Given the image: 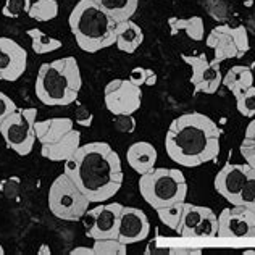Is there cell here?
I'll list each match as a JSON object with an SVG mask.
<instances>
[{
    "label": "cell",
    "mask_w": 255,
    "mask_h": 255,
    "mask_svg": "<svg viewBox=\"0 0 255 255\" xmlns=\"http://www.w3.org/2000/svg\"><path fill=\"white\" fill-rule=\"evenodd\" d=\"M174 233L183 238H217L218 215L209 207L184 202L183 217Z\"/></svg>",
    "instance_id": "cell-9"
},
{
    "label": "cell",
    "mask_w": 255,
    "mask_h": 255,
    "mask_svg": "<svg viewBox=\"0 0 255 255\" xmlns=\"http://www.w3.org/2000/svg\"><path fill=\"white\" fill-rule=\"evenodd\" d=\"M183 210H184V202H179V204H174V205H170V207H163V209H158L155 210L160 221L168 226L170 230H176L179 221H181V217H183Z\"/></svg>",
    "instance_id": "cell-28"
},
{
    "label": "cell",
    "mask_w": 255,
    "mask_h": 255,
    "mask_svg": "<svg viewBox=\"0 0 255 255\" xmlns=\"http://www.w3.org/2000/svg\"><path fill=\"white\" fill-rule=\"evenodd\" d=\"M94 2L109 13L115 23L131 19L139 6V0H94Z\"/></svg>",
    "instance_id": "cell-23"
},
{
    "label": "cell",
    "mask_w": 255,
    "mask_h": 255,
    "mask_svg": "<svg viewBox=\"0 0 255 255\" xmlns=\"http://www.w3.org/2000/svg\"><path fill=\"white\" fill-rule=\"evenodd\" d=\"M37 120V109H18L0 125V136L10 150L19 157L29 155L36 144L34 123Z\"/></svg>",
    "instance_id": "cell-7"
},
{
    "label": "cell",
    "mask_w": 255,
    "mask_h": 255,
    "mask_svg": "<svg viewBox=\"0 0 255 255\" xmlns=\"http://www.w3.org/2000/svg\"><path fill=\"white\" fill-rule=\"evenodd\" d=\"M149 234H150V221L145 212L136 209V207H123L122 215H120L117 238L123 244L131 246L147 239Z\"/></svg>",
    "instance_id": "cell-15"
},
{
    "label": "cell",
    "mask_w": 255,
    "mask_h": 255,
    "mask_svg": "<svg viewBox=\"0 0 255 255\" xmlns=\"http://www.w3.org/2000/svg\"><path fill=\"white\" fill-rule=\"evenodd\" d=\"M0 192L3 194L6 199H16L19 194V178L18 176H11L6 178L0 183Z\"/></svg>",
    "instance_id": "cell-34"
},
{
    "label": "cell",
    "mask_w": 255,
    "mask_h": 255,
    "mask_svg": "<svg viewBox=\"0 0 255 255\" xmlns=\"http://www.w3.org/2000/svg\"><path fill=\"white\" fill-rule=\"evenodd\" d=\"M165 150L170 160L184 168L205 165L220 155L221 129L205 113H183L166 131Z\"/></svg>",
    "instance_id": "cell-2"
},
{
    "label": "cell",
    "mask_w": 255,
    "mask_h": 255,
    "mask_svg": "<svg viewBox=\"0 0 255 255\" xmlns=\"http://www.w3.org/2000/svg\"><path fill=\"white\" fill-rule=\"evenodd\" d=\"M70 254L71 255H96L94 247H86V246H79V247H76V249H73Z\"/></svg>",
    "instance_id": "cell-37"
},
{
    "label": "cell",
    "mask_w": 255,
    "mask_h": 255,
    "mask_svg": "<svg viewBox=\"0 0 255 255\" xmlns=\"http://www.w3.org/2000/svg\"><path fill=\"white\" fill-rule=\"evenodd\" d=\"M139 192L153 210L186 202L187 179L178 168H152L139 178Z\"/></svg>",
    "instance_id": "cell-5"
},
{
    "label": "cell",
    "mask_w": 255,
    "mask_h": 255,
    "mask_svg": "<svg viewBox=\"0 0 255 255\" xmlns=\"http://www.w3.org/2000/svg\"><path fill=\"white\" fill-rule=\"evenodd\" d=\"M251 170L247 163H226L213 179L215 191L231 205H241V192Z\"/></svg>",
    "instance_id": "cell-13"
},
{
    "label": "cell",
    "mask_w": 255,
    "mask_h": 255,
    "mask_svg": "<svg viewBox=\"0 0 255 255\" xmlns=\"http://www.w3.org/2000/svg\"><path fill=\"white\" fill-rule=\"evenodd\" d=\"M183 62H186L191 66V84L194 87L196 94H212L218 92L221 83H223V75H221L220 63H215L213 60L207 58L205 53H199V55H187L183 53L181 55Z\"/></svg>",
    "instance_id": "cell-11"
},
{
    "label": "cell",
    "mask_w": 255,
    "mask_h": 255,
    "mask_svg": "<svg viewBox=\"0 0 255 255\" xmlns=\"http://www.w3.org/2000/svg\"><path fill=\"white\" fill-rule=\"evenodd\" d=\"M129 81L139 87L142 86H155L157 84V73L150 68H144V66H137V68L131 70Z\"/></svg>",
    "instance_id": "cell-30"
},
{
    "label": "cell",
    "mask_w": 255,
    "mask_h": 255,
    "mask_svg": "<svg viewBox=\"0 0 255 255\" xmlns=\"http://www.w3.org/2000/svg\"><path fill=\"white\" fill-rule=\"evenodd\" d=\"M117 49L125 53H134L140 45L144 44V31L142 28L131 19L117 23Z\"/></svg>",
    "instance_id": "cell-20"
},
{
    "label": "cell",
    "mask_w": 255,
    "mask_h": 255,
    "mask_svg": "<svg viewBox=\"0 0 255 255\" xmlns=\"http://www.w3.org/2000/svg\"><path fill=\"white\" fill-rule=\"evenodd\" d=\"M16 109H18V105L15 104V100L6 96L5 92H0V125H2Z\"/></svg>",
    "instance_id": "cell-35"
},
{
    "label": "cell",
    "mask_w": 255,
    "mask_h": 255,
    "mask_svg": "<svg viewBox=\"0 0 255 255\" xmlns=\"http://www.w3.org/2000/svg\"><path fill=\"white\" fill-rule=\"evenodd\" d=\"M28 16L39 23L55 19L58 16V2L57 0H36L29 6Z\"/></svg>",
    "instance_id": "cell-25"
},
{
    "label": "cell",
    "mask_w": 255,
    "mask_h": 255,
    "mask_svg": "<svg viewBox=\"0 0 255 255\" xmlns=\"http://www.w3.org/2000/svg\"><path fill=\"white\" fill-rule=\"evenodd\" d=\"M205 44L213 50V62L223 63L231 58L244 57L251 49L249 32L244 26L220 24L213 28L205 37Z\"/></svg>",
    "instance_id": "cell-8"
},
{
    "label": "cell",
    "mask_w": 255,
    "mask_h": 255,
    "mask_svg": "<svg viewBox=\"0 0 255 255\" xmlns=\"http://www.w3.org/2000/svg\"><path fill=\"white\" fill-rule=\"evenodd\" d=\"M254 200H255V170L252 168L249 173V178H247L243 187V192H241V205L249 207Z\"/></svg>",
    "instance_id": "cell-33"
},
{
    "label": "cell",
    "mask_w": 255,
    "mask_h": 255,
    "mask_svg": "<svg viewBox=\"0 0 255 255\" xmlns=\"http://www.w3.org/2000/svg\"><path fill=\"white\" fill-rule=\"evenodd\" d=\"M168 26L171 31V36H176L178 32H186L187 37L192 39V41H204L205 37V26H204V19L200 16H191V18H178V16H171L168 19Z\"/></svg>",
    "instance_id": "cell-22"
},
{
    "label": "cell",
    "mask_w": 255,
    "mask_h": 255,
    "mask_svg": "<svg viewBox=\"0 0 255 255\" xmlns=\"http://www.w3.org/2000/svg\"><path fill=\"white\" fill-rule=\"evenodd\" d=\"M47 204L53 217L63 221H81L83 215L91 207V200L75 184L66 173L53 179L47 194Z\"/></svg>",
    "instance_id": "cell-6"
},
{
    "label": "cell",
    "mask_w": 255,
    "mask_h": 255,
    "mask_svg": "<svg viewBox=\"0 0 255 255\" xmlns=\"http://www.w3.org/2000/svg\"><path fill=\"white\" fill-rule=\"evenodd\" d=\"M158 158V152L153 147V144L147 142V140H137V142L131 144L126 150V160L128 165L136 171L137 174H144L155 168Z\"/></svg>",
    "instance_id": "cell-17"
},
{
    "label": "cell",
    "mask_w": 255,
    "mask_h": 255,
    "mask_svg": "<svg viewBox=\"0 0 255 255\" xmlns=\"http://www.w3.org/2000/svg\"><path fill=\"white\" fill-rule=\"evenodd\" d=\"M28 68V52L11 37L0 36V81L15 83Z\"/></svg>",
    "instance_id": "cell-14"
},
{
    "label": "cell",
    "mask_w": 255,
    "mask_h": 255,
    "mask_svg": "<svg viewBox=\"0 0 255 255\" xmlns=\"http://www.w3.org/2000/svg\"><path fill=\"white\" fill-rule=\"evenodd\" d=\"M104 102L112 115H134L140 109L142 91L129 79H112L104 89Z\"/></svg>",
    "instance_id": "cell-10"
},
{
    "label": "cell",
    "mask_w": 255,
    "mask_h": 255,
    "mask_svg": "<svg viewBox=\"0 0 255 255\" xmlns=\"http://www.w3.org/2000/svg\"><path fill=\"white\" fill-rule=\"evenodd\" d=\"M122 204L110 202V204H100L94 207V215H96V221H94L92 230L86 234L91 239H105V238H117L120 215L123 210Z\"/></svg>",
    "instance_id": "cell-16"
},
{
    "label": "cell",
    "mask_w": 255,
    "mask_h": 255,
    "mask_svg": "<svg viewBox=\"0 0 255 255\" xmlns=\"http://www.w3.org/2000/svg\"><path fill=\"white\" fill-rule=\"evenodd\" d=\"M113 125L118 132L123 134H132L136 131V118L132 115H113Z\"/></svg>",
    "instance_id": "cell-32"
},
{
    "label": "cell",
    "mask_w": 255,
    "mask_h": 255,
    "mask_svg": "<svg viewBox=\"0 0 255 255\" xmlns=\"http://www.w3.org/2000/svg\"><path fill=\"white\" fill-rule=\"evenodd\" d=\"M246 255H251V254H255V251H244Z\"/></svg>",
    "instance_id": "cell-41"
},
{
    "label": "cell",
    "mask_w": 255,
    "mask_h": 255,
    "mask_svg": "<svg viewBox=\"0 0 255 255\" xmlns=\"http://www.w3.org/2000/svg\"><path fill=\"white\" fill-rule=\"evenodd\" d=\"M76 104H78V100H76ZM75 122H76V125L83 126V128H91L92 126V122H94L92 112L87 110L84 105L78 104L76 112H75Z\"/></svg>",
    "instance_id": "cell-36"
},
{
    "label": "cell",
    "mask_w": 255,
    "mask_h": 255,
    "mask_svg": "<svg viewBox=\"0 0 255 255\" xmlns=\"http://www.w3.org/2000/svg\"><path fill=\"white\" fill-rule=\"evenodd\" d=\"M81 145V132L71 129L68 134H65L62 139H58L53 144H42L41 155L50 162H66L68 158L75 155V152Z\"/></svg>",
    "instance_id": "cell-18"
},
{
    "label": "cell",
    "mask_w": 255,
    "mask_h": 255,
    "mask_svg": "<svg viewBox=\"0 0 255 255\" xmlns=\"http://www.w3.org/2000/svg\"><path fill=\"white\" fill-rule=\"evenodd\" d=\"M249 209H251V210H254V212H255V200H254V202H252V204H251V205H249Z\"/></svg>",
    "instance_id": "cell-39"
},
{
    "label": "cell",
    "mask_w": 255,
    "mask_h": 255,
    "mask_svg": "<svg viewBox=\"0 0 255 255\" xmlns=\"http://www.w3.org/2000/svg\"><path fill=\"white\" fill-rule=\"evenodd\" d=\"M36 137L39 144H53L62 139L65 134L75 129V120L73 118H49L36 120L34 123Z\"/></svg>",
    "instance_id": "cell-19"
},
{
    "label": "cell",
    "mask_w": 255,
    "mask_h": 255,
    "mask_svg": "<svg viewBox=\"0 0 255 255\" xmlns=\"http://www.w3.org/2000/svg\"><path fill=\"white\" fill-rule=\"evenodd\" d=\"M26 34L31 39V49L36 55H45V53H52L58 49H62V41H58L57 37L45 34V32L39 28L28 29Z\"/></svg>",
    "instance_id": "cell-24"
},
{
    "label": "cell",
    "mask_w": 255,
    "mask_h": 255,
    "mask_svg": "<svg viewBox=\"0 0 255 255\" xmlns=\"http://www.w3.org/2000/svg\"><path fill=\"white\" fill-rule=\"evenodd\" d=\"M52 251H50V247L47 246V244H42L41 247H39V251H37V255H50Z\"/></svg>",
    "instance_id": "cell-38"
},
{
    "label": "cell",
    "mask_w": 255,
    "mask_h": 255,
    "mask_svg": "<svg viewBox=\"0 0 255 255\" xmlns=\"http://www.w3.org/2000/svg\"><path fill=\"white\" fill-rule=\"evenodd\" d=\"M221 84L236 97L254 86V73L246 65H234L225 73Z\"/></svg>",
    "instance_id": "cell-21"
},
{
    "label": "cell",
    "mask_w": 255,
    "mask_h": 255,
    "mask_svg": "<svg viewBox=\"0 0 255 255\" xmlns=\"http://www.w3.org/2000/svg\"><path fill=\"white\" fill-rule=\"evenodd\" d=\"M3 254H5V249H3V246L0 244V255H3Z\"/></svg>",
    "instance_id": "cell-40"
},
{
    "label": "cell",
    "mask_w": 255,
    "mask_h": 255,
    "mask_svg": "<svg viewBox=\"0 0 255 255\" xmlns=\"http://www.w3.org/2000/svg\"><path fill=\"white\" fill-rule=\"evenodd\" d=\"M0 139H2V136H0Z\"/></svg>",
    "instance_id": "cell-42"
},
{
    "label": "cell",
    "mask_w": 255,
    "mask_h": 255,
    "mask_svg": "<svg viewBox=\"0 0 255 255\" xmlns=\"http://www.w3.org/2000/svg\"><path fill=\"white\" fill-rule=\"evenodd\" d=\"M68 24L78 47L83 52L97 53L117 42L115 19L94 0L76 2L70 13Z\"/></svg>",
    "instance_id": "cell-4"
},
{
    "label": "cell",
    "mask_w": 255,
    "mask_h": 255,
    "mask_svg": "<svg viewBox=\"0 0 255 255\" xmlns=\"http://www.w3.org/2000/svg\"><path fill=\"white\" fill-rule=\"evenodd\" d=\"M239 152L244 157V162L255 170V117L246 128L244 139L239 145Z\"/></svg>",
    "instance_id": "cell-26"
},
{
    "label": "cell",
    "mask_w": 255,
    "mask_h": 255,
    "mask_svg": "<svg viewBox=\"0 0 255 255\" xmlns=\"http://www.w3.org/2000/svg\"><path fill=\"white\" fill-rule=\"evenodd\" d=\"M83 87V75L75 57H63L39 66L34 83L39 102L49 107L75 104Z\"/></svg>",
    "instance_id": "cell-3"
},
{
    "label": "cell",
    "mask_w": 255,
    "mask_h": 255,
    "mask_svg": "<svg viewBox=\"0 0 255 255\" xmlns=\"http://www.w3.org/2000/svg\"><path fill=\"white\" fill-rule=\"evenodd\" d=\"M236 107L238 112L246 118L255 117V86L249 87L243 94L236 96Z\"/></svg>",
    "instance_id": "cell-29"
},
{
    "label": "cell",
    "mask_w": 255,
    "mask_h": 255,
    "mask_svg": "<svg viewBox=\"0 0 255 255\" xmlns=\"http://www.w3.org/2000/svg\"><path fill=\"white\" fill-rule=\"evenodd\" d=\"M217 238H255V212L246 205H231L218 215Z\"/></svg>",
    "instance_id": "cell-12"
},
{
    "label": "cell",
    "mask_w": 255,
    "mask_h": 255,
    "mask_svg": "<svg viewBox=\"0 0 255 255\" xmlns=\"http://www.w3.org/2000/svg\"><path fill=\"white\" fill-rule=\"evenodd\" d=\"M31 3V0H6L2 8V15L6 18H18L23 13L29 11Z\"/></svg>",
    "instance_id": "cell-31"
},
{
    "label": "cell",
    "mask_w": 255,
    "mask_h": 255,
    "mask_svg": "<svg viewBox=\"0 0 255 255\" xmlns=\"http://www.w3.org/2000/svg\"><path fill=\"white\" fill-rule=\"evenodd\" d=\"M92 247L96 255H126L128 254V246L123 244L118 238L96 239Z\"/></svg>",
    "instance_id": "cell-27"
},
{
    "label": "cell",
    "mask_w": 255,
    "mask_h": 255,
    "mask_svg": "<svg viewBox=\"0 0 255 255\" xmlns=\"http://www.w3.org/2000/svg\"><path fill=\"white\" fill-rule=\"evenodd\" d=\"M63 173L91 200L102 204L110 200L123 186V165L117 150L102 140L81 144L75 155L65 162Z\"/></svg>",
    "instance_id": "cell-1"
}]
</instances>
